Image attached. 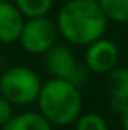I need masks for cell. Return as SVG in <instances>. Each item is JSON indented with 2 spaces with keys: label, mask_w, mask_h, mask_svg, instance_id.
<instances>
[{
  "label": "cell",
  "mask_w": 128,
  "mask_h": 130,
  "mask_svg": "<svg viewBox=\"0 0 128 130\" xmlns=\"http://www.w3.org/2000/svg\"><path fill=\"white\" fill-rule=\"evenodd\" d=\"M86 48V68L90 73L107 74L118 66L120 51L115 41L102 36Z\"/></svg>",
  "instance_id": "obj_6"
},
{
  "label": "cell",
  "mask_w": 128,
  "mask_h": 130,
  "mask_svg": "<svg viewBox=\"0 0 128 130\" xmlns=\"http://www.w3.org/2000/svg\"><path fill=\"white\" fill-rule=\"evenodd\" d=\"M45 66L48 73L56 79H66L74 86L82 87L89 79V69L86 64H80L74 53L67 46L54 44L45 54Z\"/></svg>",
  "instance_id": "obj_4"
},
{
  "label": "cell",
  "mask_w": 128,
  "mask_h": 130,
  "mask_svg": "<svg viewBox=\"0 0 128 130\" xmlns=\"http://www.w3.org/2000/svg\"><path fill=\"white\" fill-rule=\"evenodd\" d=\"M38 73L26 66H12L0 76V95L12 105H30L36 102L41 89Z\"/></svg>",
  "instance_id": "obj_3"
},
{
  "label": "cell",
  "mask_w": 128,
  "mask_h": 130,
  "mask_svg": "<svg viewBox=\"0 0 128 130\" xmlns=\"http://www.w3.org/2000/svg\"><path fill=\"white\" fill-rule=\"evenodd\" d=\"M58 40V28L48 17L26 18L20 31L18 43L30 54H45Z\"/></svg>",
  "instance_id": "obj_5"
},
{
  "label": "cell",
  "mask_w": 128,
  "mask_h": 130,
  "mask_svg": "<svg viewBox=\"0 0 128 130\" xmlns=\"http://www.w3.org/2000/svg\"><path fill=\"white\" fill-rule=\"evenodd\" d=\"M120 117H122V128L128 130V105H126V109L123 110V114L120 115Z\"/></svg>",
  "instance_id": "obj_14"
},
{
  "label": "cell",
  "mask_w": 128,
  "mask_h": 130,
  "mask_svg": "<svg viewBox=\"0 0 128 130\" xmlns=\"http://www.w3.org/2000/svg\"><path fill=\"white\" fill-rule=\"evenodd\" d=\"M13 105L7 101L3 95H0V128L7 125V122L13 117Z\"/></svg>",
  "instance_id": "obj_13"
},
{
  "label": "cell",
  "mask_w": 128,
  "mask_h": 130,
  "mask_svg": "<svg viewBox=\"0 0 128 130\" xmlns=\"http://www.w3.org/2000/svg\"><path fill=\"white\" fill-rule=\"evenodd\" d=\"M109 22L128 23V0H97Z\"/></svg>",
  "instance_id": "obj_11"
},
{
  "label": "cell",
  "mask_w": 128,
  "mask_h": 130,
  "mask_svg": "<svg viewBox=\"0 0 128 130\" xmlns=\"http://www.w3.org/2000/svg\"><path fill=\"white\" fill-rule=\"evenodd\" d=\"M0 130H53V125L39 112L16 114Z\"/></svg>",
  "instance_id": "obj_9"
},
{
  "label": "cell",
  "mask_w": 128,
  "mask_h": 130,
  "mask_svg": "<svg viewBox=\"0 0 128 130\" xmlns=\"http://www.w3.org/2000/svg\"><path fill=\"white\" fill-rule=\"evenodd\" d=\"M0 2H10V0H0Z\"/></svg>",
  "instance_id": "obj_15"
},
{
  "label": "cell",
  "mask_w": 128,
  "mask_h": 130,
  "mask_svg": "<svg viewBox=\"0 0 128 130\" xmlns=\"http://www.w3.org/2000/svg\"><path fill=\"white\" fill-rule=\"evenodd\" d=\"M109 92V105L115 114L122 115L128 105V68L117 66L107 73L105 79Z\"/></svg>",
  "instance_id": "obj_7"
},
{
  "label": "cell",
  "mask_w": 128,
  "mask_h": 130,
  "mask_svg": "<svg viewBox=\"0 0 128 130\" xmlns=\"http://www.w3.org/2000/svg\"><path fill=\"white\" fill-rule=\"evenodd\" d=\"M25 17L18 12L13 2H0V43L12 44L18 41Z\"/></svg>",
  "instance_id": "obj_8"
},
{
  "label": "cell",
  "mask_w": 128,
  "mask_h": 130,
  "mask_svg": "<svg viewBox=\"0 0 128 130\" xmlns=\"http://www.w3.org/2000/svg\"><path fill=\"white\" fill-rule=\"evenodd\" d=\"M36 102L39 107L38 112L53 127L71 125L82 114L80 89L66 79L51 77L43 83Z\"/></svg>",
  "instance_id": "obj_2"
},
{
  "label": "cell",
  "mask_w": 128,
  "mask_h": 130,
  "mask_svg": "<svg viewBox=\"0 0 128 130\" xmlns=\"http://www.w3.org/2000/svg\"><path fill=\"white\" fill-rule=\"evenodd\" d=\"M107 25L109 20L97 0H69L56 18L58 35L74 46H87L102 38Z\"/></svg>",
  "instance_id": "obj_1"
},
{
  "label": "cell",
  "mask_w": 128,
  "mask_h": 130,
  "mask_svg": "<svg viewBox=\"0 0 128 130\" xmlns=\"http://www.w3.org/2000/svg\"><path fill=\"white\" fill-rule=\"evenodd\" d=\"M76 130H109V127L102 115L95 114V112H87L77 117Z\"/></svg>",
  "instance_id": "obj_12"
},
{
  "label": "cell",
  "mask_w": 128,
  "mask_h": 130,
  "mask_svg": "<svg viewBox=\"0 0 128 130\" xmlns=\"http://www.w3.org/2000/svg\"><path fill=\"white\" fill-rule=\"evenodd\" d=\"M18 12L26 18L48 17L53 8V0H12Z\"/></svg>",
  "instance_id": "obj_10"
}]
</instances>
